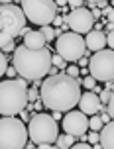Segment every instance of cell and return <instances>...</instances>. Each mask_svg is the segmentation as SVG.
Returning a JSON list of instances; mask_svg holds the SVG:
<instances>
[{
    "label": "cell",
    "instance_id": "cell-1",
    "mask_svg": "<svg viewBox=\"0 0 114 149\" xmlns=\"http://www.w3.org/2000/svg\"><path fill=\"white\" fill-rule=\"evenodd\" d=\"M79 96H81V81L79 77H69L67 73L51 74L39 86L41 104L49 110H73L79 102Z\"/></svg>",
    "mask_w": 114,
    "mask_h": 149
},
{
    "label": "cell",
    "instance_id": "cell-2",
    "mask_svg": "<svg viewBox=\"0 0 114 149\" xmlns=\"http://www.w3.org/2000/svg\"><path fill=\"white\" fill-rule=\"evenodd\" d=\"M14 69L22 79L28 81H41L51 67V53L47 47L30 49L26 45L14 47Z\"/></svg>",
    "mask_w": 114,
    "mask_h": 149
},
{
    "label": "cell",
    "instance_id": "cell-3",
    "mask_svg": "<svg viewBox=\"0 0 114 149\" xmlns=\"http://www.w3.org/2000/svg\"><path fill=\"white\" fill-rule=\"evenodd\" d=\"M26 90L28 86L24 79H8L0 82V114L16 116L22 108H26L28 106Z\"/></svg>",
    "mask_w": 114,
    "mask_h": 149
},
{
    "label": "cell",
    "instance_id": "cell-4",
    "mask_svg": "<svg viewBox=\"0 0 114 149\" xmlns=\"http://www.w3.org/2000/svg\"><path fill=\"white\" fill-rule=\"evenodd\" d=\"M26 26V16L22 8L14 4H0V47L14 41Z\"/></svg>",
    "mask_w": 114,
    "mask_h": 149
},
{
    "label": "cell",
    "instance_id": "cell-5",
    "mask_svg": "<svg viewBox=\"0 0 114 149\" xmlns=\"http://www.w3.org/2000/svg\"><path fill=\"white\" fill-rule=\"evenodd\" d=\"M28 143V127L16 116L0 118V149H22Z\"/></svg>",
    "mask_w": 114,
    "mask_h": 149
},
{
    "label": "cell",
    "instance_id": "cell-6",
    "mask_svg": "<svg viewBox=\"0 0 114 149\" xmlns=\"http://www.w3.org/2000/svg\"><path fill=\"white\" fill-rule=\"evenodd\" d=\"M28 122V135L34 143H53L59 135L57 120H53V116L49 114H34Z\"/></svg>",
    "mask_w": 114,
    "mask_h": 149
},
{
    "label": "cell",
    "instance_id": "cell-7",
    "mask_svg": "<svg viewBox=\"0 0 114 149\" xmlns=\"http://www.w3.org/2000/svg\"><path fill=\"white\" fill-rule=\"evenodd\" d=\"M20 4H22V12L26 20H30L36 26L51 24L53 16L57 14L55 0H20Z\"/></svg>",
    "mask_w": 114,
    "mask_h": 149
},
{
    "label": "cell",
    "instance_id": "cell-8",
    "mask_svg": "<svg viewBox=\"0 0 114 149\" xmlns=\"http://www.w3.org/2000/svg\"><path fill=\"white\" fill-rule=\"evenodd\" d=\"M55 51L59 53L67 63H77L87 53L83 36L75 33V31H67V33L57 36L55 37Z\"/></svg>",
    "mask_w": 114,
    "mask_h": 149
},
{
    "label": "cell",
    "instance_id": "cell-9",
    "mask_svg": "<svg viewBox=\"0 0 114 149\" xmlns=\"http://www.w3.org/2000/svg\"><path fill=\"white\" fill-rule=\"evenodd\" d=\"M89 73H91L92 79L97 81H102V82H108L112 81L114 77V53H112V47L108 49H99L94 53L89 61Z\"/></svg>",
    "mask_w": 114,
    "mask_h": 149
},
{
    "label": "cell",
    "instance_id": "cell-10",
    "mask_svg": "<svg viewBox=\"0 0 114 149\" xmlns=\"http://www.w3.org/2000/svg\"><path fill=\"white\" fill-rule=\"evenodd\" d=\"M65 24H67L75 33H87L89 30H92L94 18H92L91 10L79 6V8H73V10L65 16Z\"/></svg>",
    "mask_w": 114,
    "mask_h": 149
},
{
    "label": "cell",
    "instance_id": "cell-11",
    "mask_svg": "<svg viewBox=\"0 0 114 149\" xmlns=\"http://www.w3.org/2000/svg\"><path fill=\"white\" fill-rule=\"evenodd\" d=\"M69 114H65V118H63V130H65V134H71L73 137H81L85 139V134H87V130H89V118H87V114L83 112H71L67 110Z\"/></svg>",
    "mask_w": 114,
    "mask_h": 149
},
{
    "label": "cell",
    "instance_id": "cell-12",
    "mask_svg": "<svg viewBox=\"0 0 114 149\" xmlns=\"http://www.w3.org/2000/svg\"><path fill=\"white\" fill-rule=\"evenodd\" d=\"M77 104H79V110L83 112V114L92 116V114H97V112L100 110L102 102L99 100V94H97V92L89 90V92H85V94L79 96V102H77Z\"/></svg>",
    "mask_w": 114,
    "mask_h": 149
},
{
    "label": "cell",
    "instance_id": "cell-13",
    "mask_svg": "<svg viewBox=\"0 0 114 149\" xmlns=\"http://www.w3.org/2000/svg\"><path fill=\"white\" fill-rule=\"evenodd\" d=\"M106 45V36L102 30H89L87 31V37H85V47L91 49V51H99Z\"/></svg>",
    "mask_w": 114,
    "mask_h": 149
},
{
    "label": "cell",
    "instance_id": "cell-14",
    "mask_svg": "<svg viewBox=\"0 0 114 149\" xmlns=\"http://www.w3.org/2000/svg\"><path fill=\"white\" fill-rule=\"evenodd\" d=\"M99 145L104 149L114 147V124L106 122V126L102 124V127L99 130Z\"/></svg>",
    "mask_w": 114,
    "mask_h": 149
},
{
    "label": "cell",
    "instance_id": "cell-15",
    "mask_svg": "<svg viewBox=\"0 0 114 149\" xmlns=\"http://www.w3.org/2000/svg\"><path fill=\"white\" fill-rule=\"evenodd\" d=\"M45 37L41 36V31H28L26 36H24V45L26 47H30V49H41V47H45Z\"/></svg>",
    "mask_w": 114,
    "mask_h": 149
},
{
    "label": "cell",
    "instance_id": "cell-16",
    "mask_svg": "<svg viewBox=\"0 0 114 149\" xmlns=\"http://www.w3.org/2000/svg\"><path fill=\"white\" fill-rule=\"evenodd\" d=\"M73 143H75V137L71 134L57 135V137H55V147H59V149H67V147H71Z\"/></svg>",
    "mask_w": 114,
    "mask_h": 149
},
{
    "label": "cell",
    "instance_id": "cell-17",
    "mask_svg": "<svg viewBox=\"0 0 114 149\" xmlns=\"http://www.w3.org/2000/svg\"><path fill=\"white\" fill-rule=\"evenodd\" d=\"M39 31H41V36L45 37V41H53V39H55V30L49 26V24L41 26V30H39Z\"/></svg>",
    "mask_w": 114,
    "mask_h": 149
},
{
    "label": "cell",
    "instance_id": "cell-18",
    "mask_svg": "<svg viewBox=\"0 0 114 149\" xmlns=\"http://www.w3.org/2000/svg\"><path fill=\"white\" fill-rule=\"evenodd\" d=\"M89 127H91L92 132H99L100 127H102V120H100V116H94V114H92L91 120H89Z\"/></svg>",
    "mask_w": 114,
    "mask_h": 149
},
{
    "label": "cell",
    "instance_id": "cell-19",
    "mask_svg": "<svg viewBox=\"0 0 114 149\" xmlns=\"http://www.w3.org/2000/svg\"><path fill=\"white\" fill-rule=\"evenodd\" d=\"M65 63H67V61L63 59V57H61L59 53H57V55H51V65H53V67L65 69V67H67V65H65Z\"/></svg>",
    "mask_w": 114,
    "mask_h": 149
},
{
    "label": "cell",
    "instance_id": "cell-20",
    "mask_svg": "<svg viewBox=\"0 0 114 149\" xmlns=\"http://www.w3.org/2000/svg\"><path fill=\"white\" fill-rule=\"evenodd\" d=\"M81 84H83L85 88H89V90H92V88H94V84H97V79H92L91 74H89V77H85L83 81H81Z\"/></svg>",
    "mask_w": 114,
    "mask_h": 149
},
{
    "label": "cell",
    "instance_id": "cell-21",
    "mask_svg": "<svg viewBox=\"0 0 114 149\" xmlns=\"http://www.w3.org/2000/svg\"><path fill=\"white\" fill-rule=\"evenodd\" d=\"M99 100H100V102H104V104H106L108 100H112V90L104 88V90H102V92L99 94Z\"/></svg>",
    "mask_w": 114,
    "mask_h": 149
},
{
    "label": "cell",
    "instance_id": "cell-22",
    "mask_svg": "<svg viewBox=\"0 0 114 149\" xmlns=\"http://www.w3.org/2000/svg\"><path fill=\"white\" fill-rule=\"evenodd\" d=\"M26 96H28V100H30V102H36V100L39 98V90H36V88L26 90Z\"/></svg>",
    "mask_w": 114,
    "mask_h": 149
},
{
    "label": "cell",
    "instance_id": "cell-23",
    "mask_svg": "<svg viewBox=\"0 0 114 149\" xmlns=\"http://www.w3.org/2000/svg\"><path fill=\"white\" fill-rule=\"evenodd\" d=\"M6 67H8V59H6V55L0 51V77L4 74V71H6Z\"/></svg>",
    "mask_w": 114,
    "mask_h": 149
},
{
    "label": "cell",
    "instance_id": "cell-24",
    "mask_svg": "<svg viewBox=\"0 0 114 149\" xmlns=\"http://www.w3.org/2000/svg\"><path fill=\"white\" fill-rule=\"evenodd\" d=\"M91 14H92V18H94V22H97V20H100L102 12H100V8H97L94 4H91Z\"/></svg>",
    "mask_w": 114,
    "mask_h": 149
},
{
    "label": "cell",
    "instance_id": "cell-25",
    "mask_svg": "<svg viewBox=\"0 0 114 149\" xmlns=\"http://www.w3.org/2000/svg\"><path fill=\"white\" fill-rule=\"evenodd\" d=\"M65 69H67L69 77H79V67L77 65H71V67H65Z\"/></svg>",
    "mask_w": 114,
    "mask_h": 149
},
{
    "label": "cell",
    "instance_id": "cell-26",
    "mask_svg": "<svg viewBox=\"0 0 114 149\" xmlns=\"http://www.w3.org/2000/svg\"><path fill=\"white\" fill-rule=\"evenodd\" d=\"M89 141H91L92 145H97V143H99V132H91V134H89Z\"/></svg>",
    "mask_w": 114,
    "mask_h": 149
},
{
    "label": "cell",
    "instance_id": "cell-27",
    "mask_svg": "<svg viewBox=\"0 0 114 149\" xmlns=\"http://www.w3.org/2000/svg\"><path fill=\"white\" fill-rule=\"evenodd\" d=\"M104 16L108 18L106 22H112V18H114V10H112V6H108L106 10H104Z\"/></svg>",
    "mask_w": 114,
    "mask_h": 149
},
{
    "label": "cell",
    "instance_id": "cell-28",
    "mask_svg": "<svg viewBox=\"0 0 114 149\" xmlns=\"http://www.w3.org/2000/svg\"><path fill=\"white\" fill-rule=\"evenodd\" d=\"M67 4H69V6H73V8H79V6H83V4H85V0H67Z\"/></svg>",
    "mask_w": 114,
    "mask_h": 149
},
{
    "label": "cell",
    "instance_id": "cell-29",
    "mask_svg": "<svg viewBox=\"0 0 114 149\" xmlns=\"http://www.w3.org/2000/svg\"><path fill=\"white\" fill-rule=\"evenodd\" d=\"M14 41H8L6 45H4V47H0V49H2V51H6V53H10V51H14Z\"/></svg>",
    "mask_w": 114,
    "mask_h": 149
},
{
    "label": "cell",
    "instance_id": "cell-30",
    "mask_svg": "<svg viewBox=\"0 0 114 149\" xmlns=\"http://www.w3.org/2000/svg\"><path fill=\"white\" fill-rule=\"evenodd\" d=\"M4 74H8L10 79H14V77H16L18 73H16V69H14V67H6V71H4Z\"/></svg>",
    "mask_w": 114,
    "mask_h": 149
},
{
    "label": "cell",
    "instance_id": "cell-31",
    "mask_svg": "<svg viewBox=\"0 0 114 149\" xmlns=\"http://www.w3.org/2000/svg\"><path fill=\"white\" fill-rule=\"evenodd\" d=\"M71 147H75V149H89L91 145H89V143H85V141H81V143H73Z\"/></svg>",
    "mask_w": 114,
    "mask_h": 149
},
{
    "label": "cell",
    "instance_id": "cell-32",
    "mask_svg": "<svg viewBox=\"0 0 114 149\" xmlns=\"http://www.w3.org/2000/svg\"><path fill=\"white\" fill-rule=\"evenodd\" d=\"M51 22H53V26H57V28H61V24H63V18H61V16H57V14H55V16H53V20H51Z\"/></svg>",
    "mask_w": 114,
    "mask_h": 149
},
{
    "label": "cell",
    "instance_id": "cell-33",
    "mask_svg": "<svg viewBox=\"0 0 114 149\" xmlns=\"http://www.w3.org/2000/svg\"><path fill=\"white\" fill-rule=\"evenodd\" d=\"M104 36H106V43H108V47H112V41H114V37H112V31H106Z\"/></svg>",
    "mask_w": 114,
    "mask_h": 149
},
{
    "label": "cell",
    "instance_id": "cell-34",
    "mask_svg": "<svg viewBox=\"0 0 114 149\" xmlns=\"http://www.w3.org/2000/svg\"><path fill=\"white\" fill-rule=\"evenodd\" d=\"M100 120H102V124H106V122H110V120H112V116H110V114H102V116H100Z\"/></svg>",
    "mask_w": 114,
    "mask_h": 149
},
{
    "label": "cell",
    "instance_id": "cell-35",
    "mask_svg": "<svg viewBox=\"0 0 114 149\" xmlns=\"http://www.w3.org/2000/svg\"><path fill=\"white\" fill-rule=\"evenodd\" d=\"M55 4H57V8L59 6H67V0H55Z\"/></svg>",
    "mask_w": 114,
    "mask_h": 149
},
{
    "label": "cell",
    "instance_id": "cell-36",
    "mask_svg": "<svg viewBox=\"0 0 114 149\" xmlns=\"http://www.w3.org/2000/svg\"><path fill=\"white\" fill-rule=\"evenodd\" d=\"M79 63H81V65H83V67H85V65H87V63H89V61L85 59V55H83V57H81V59H79Z\"/></svg>",
    "mask_w": 114,
    "mask_h": 149
},
{
    "label": "cell",
    "instance_id": "cell-37",
    "mask_svg": "<svg viewBox=\"0 0 114 149\" xmlns=\"http://www.w3.org/2000/svg\"><path fill=\"white\" fill-rule=\"evenodd\" d=\"M10 2H14V0H0V4H10Z\"/></svg>",
    "mask_w": 114,
    "mask_h": 149
},
{
    "label": "cell",
    "instance_id": "cell-38",
    "mask_svg": "<svg viewBox=\"0 0 114 149\" xmlns=\"http://www.w3.org/2000/svg\"><path fill=\"white\" fill-rule=\"evenodd\" d=\"M87 2H91V4H94V2H99V0H87Z\"/></svg>",
    "mask_w": 114,
    "mask_h": 149
}]
</instances>
